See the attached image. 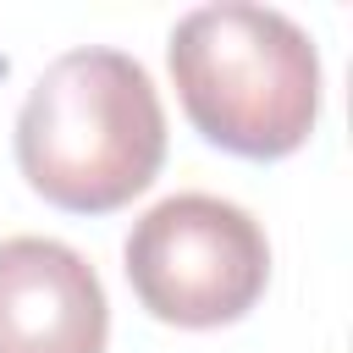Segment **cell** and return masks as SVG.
<instances>
[{
    "label": "cell",
    "instance_id": "cell-1",
    "mask_svg": "<svg viewBox=\"0 0 353 353\" xmlns=\"http://www.w3.org/2000/svg\"><path fill=\"white\" fill-rule=\"evenodd\" d=\"M165 160V110L127 50L83 44L44 66L17 110V165L39 199L72 215L132 204Z\"/></svg>",
    "mask_w": 353,
    "mask_h": 353
},
{
    "label": "cell",
    "instance_id": "cell-2",
    "mask_svg": "<svg viewBox=\"0 0 353 353\" xmlns=\"http://www.w3.org/2000/svg\"><path fill=\"white\" fill-rule=\"evenodd\" d=\"M171 83L188 121L226 154L281 160L320 116V50L276 6L221 0L171 28Z\"/></svg>",
    "mask_w": 353,
    "mask_h": 353
},
{
    "label": "cell",
    "instance_id": "cell-3",
    "mask_svg": "<svg viewBox=\"0 0 353 353\" xmlns=\"http://www.w3.org/2000/svg\"><path fill=\"white\" fill-rule=\"evenodd\" d=\"M127 281L138 303L188 331L243 320L270 281L265 226L215 193H171L127 232Z\"/></svg>",
    "mask_w": 353,
    "mask_h": 353
},
{
    "label": "cell",
    "instance_id": "cell-4",
    "mask_svg": "<svg viewBox=\"0 0 353 353\" xmlns=\"http://www.w3.org/2000/svg\"><path fill=\"white\" fill-rule=\"evenodd\" d=\"M110 303L94 265L55 237L0 243V353H105Z\"/></svg>",
    "mask_w": 353,
    "mask_h": 353
}]
</instances>
